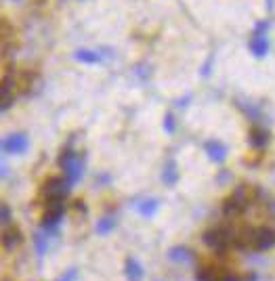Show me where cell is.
<instances>
[{"instance_id":"6da1fadb","label":"cell","mask_w":275,"mask_h":281,"mask_svg":"<svg viewBox=\"0 0 275 281\" xmlns=\"http://www.w3.org/2000/svg\"><path fill=\"white\" fill-rule=\"evenodd\" d=\"M235 231L231 227H219V229H210L204 233V243L210 250H214L217 254H225V250L229 248L231 243H235Z\"/></svg>"},{"instance_id":"7a4b0ae2","label":"cell","mask_w":275,"mask_h":281,"mask_svg":"<svg viewBox=\"0 0 275 281\" xmlns=\"http://www.w3.org/2000/svg\"><path fill=\"white\" fill-rule=\"evenodd\" d=\"M248 206H250V191H248V187L242 185L225 200L223 212H225V216H237V214H242Z\"/></svg>"},{"instance_id":"3957f363","label":"cell","mask_w":275,"mask_h":281,"mask_svg":"<svg viewBox=\"0 0 275 281\" xmlns=\"http://www.w3.org/2000/svg\"><path fill=\"white\" fill-rule=\"evenodd\" d=\"M63 210H65L63 200H46V210H44V216H42V229L53 231L59 222H61Z\"/></svg>"},{"instance_id":"277c9868","label":"cell","mask_w":275,"mask_h":281,"mask_svg":"<svg viewBox=\"0 0 275 281\" xmlns=\"http://www.w3.org/2000/svg\"><path fill=\"white\" fill-rule=\"evenodd\" d=\"M15 88H17V82L13 78V72H7L3 80H0V109H7L13 105Z\"/></svg>"},{"instance_id":"5b68a950","label":"cell","mask_w":275,"mask_h":281,"mask_svg":"<svg viewBox=\"0 0 275 281\" xmlns=\"http://www.w3.org/2000/svg\"><path fill=\"white\" fill-rule=\"evenodd\" d=\"M69 191V183L65 179H49L42 187V195L44 200H63Z\"/></svg>"},{"instance_id":"8992f818","label":"cell","mask_w":275,"mask_h":281,"mask_svg":"<svg viewBox=\"0 0 275 281\" xmlns=\"http://www.w3.org/2000/svg\"><path fill=\"white\" fill-rule=\"evenodd\" d=\"M82 166H84V164H82V160H80L78 156H74V158H71V160L65 164V166H63V170H65V181L69 183V187L82 179V170H84Z\"/></svg>"},{"instance_id":"52a82bcc","label":"cell","mask_w":275,"mask_h":281,"mask_svg":"<svg viewBox=\"0 0 275 281\" xmlns=\"http://www.w3.org/2000/svg\"><path fill=\"white\" fill-rule=\"evenodd\" d=\"M0 241H3V245H5L7 250H15V248H19V245H21L23 235H21V231L17 227H11L9 225V229H5L3 235H0Z\"/></svg>"},{"instance_id":"ba28073f","label":"cell","mask_w":275,"mask_h":281,"mask_svg":"<svg viewBox=\"0 0 275 281\" xmlns=\"http://www.w3.org/2000/svg\"><path fill=\"white\" fill-rule=\"evenodd\" d=\"M3 147L9 151V154H21V151H26V147H28V138L23 134H13L5 140Z\"/></svg>"},{"instance_id":"9c48e42d","label":"cell","mask_w":275,"mask_h":281,"mask_svg":"<svg viewBox=\"0 0 275 281\" xmlns=\"http://www.w3.org/2000/svg\"><path fill=\"white\" fill-rule=\"evenodd\" d=\"M124 273H126V279H128V281H143V277H145V271H143V266H141L139 260H135V258H128V260H126Z\"/></svg>"},{"instance_id":"30bf717a","label":"cell","mask_w":275,"mask_h":281,"mask_svg":"<svg viewBox=\"0 0 275 281\" xmlns=\"http://www.w3.org/2000/svg\"><path fill=\"white\" fill-rule=\"evenodd\" d=\"M206 154L210 156L212 162H219L221 164L227 158V149H225L223 143H219V140H208V143H206Z\"/></svg>"},{"instance_id":"8fae6325","label":"cell","mask_w":275,"mask_h":281,"mask_svg":"<svg viewBox=\"0 0 275 281\" xmlns=\"http://www.w3.org/2000/svg\"><path fill=\"white\" fill-rule=\"evenodd\" d=\"M248 140H250V145H252L254 149H262V147H267V143H269V132L262 130V128H252Z\"/></svg>"},{"instance_id":"7c38bea8","label":"cell","mask_w":275,"mask_h":281,"mask_svg":"<svg viewBox=\"0 0 275 281\" xmlns=\"http://www.w3.org/2000/svg\"><path fill=\"white\" fill-rule=\"evenodd\" d=\"M168 256H170L172 262H191V260H194V252L183 248V245H176V248H172L168 252Z\"/></svg>"},{"instance_id":"4fadbf2b","label":"cell","mask_w":275,"mask_h":281,"mask_svg":"<svg viewBox=\"0 0 275 281\" xmlns=\"http://www.w3.org/2000/svg\"><path fill=\"white\" fill-rule=\"evenodd\" d=\"M250 49H252V53L256 55V57H262L267 53V49H269V44H267V38L262 36L260 32H256L254 36H252V40H250Z\"/></svg>"},{"instance_id":"5bb4252c","label":"cell","mask_w":275,"mask_h":281,"mask_svg":"<svg viewBox=\"0 0 275 281\" xmlns=\"http://www.w3.org/2000/svg\"><path fill=\"white\" fill-rule=\"evenodd\" d=\"M162 181L168 185V187H172L176 181H178V172H176V164L174 162H168L164 166V170H162Z\"/></svg>"},{"instance_id":"9a60e30c","label":"cell","mask_w":275,"mask_h":281,"mask_svg":"<svg viewBox=\"0 0 275 281\" xmlns=\"http://www.w3.org/2000/svg\"><path fill=\"white\" fill-rule=\"evenodd\" d=\"M155 210H158V200H145L139 206V212L145 218H151L155 214Z\"/></svg>"},{"instance_id":"2e32d148","label":"cell","mask_w":275,"mask_h":281,"mask_svg":"<svg viewBox=\"0 0 275 281\" xmlns=\"http://www.w3.org/2000/svg\"><path fill=\"white\" fill-rule=\"evenodd\" d=\"M196 279L198 281H219L221 279V275L217 273V271H214V268H200V271L196 273Z\"/></svg>"},{"instance_id":"e0dca14e","label":"cell","mask_w":275,"mask_h":281,"mask_svg":"<svg viewBox=\"0 0 275 281\" xmlns=\"http://www.w3.org/2000/svg\"><path fill=\"white\" fill-rule=\"evenodd\" d=\"M34 245H36L38 256H42L46 252V248H49V235H44V233H36L34 235Z\"/></svg>"},{"instance_id":"ac0fdd59","label":"cell","mask_w":275,"mask_h":281,"mask_svg":"<svg viewBox=\"0 0 275 281\" xmlns=\"http://www.w3.org/2000/svg\"><path fill=\"white\" fill-rule=\"evenodd\" d=\"M114 227H116V218L105 216V218H101L97 222V233H99V235H107V233H110Z\"/></svg>"},{"instance_id":"d6986e66","label":"cell","mask_w":275,"mask_h":281,"mask_svg":"<svg viewBox=\"0 0 275 281\" xmlns=\"http://www.w3.org/2000/svg\"><path fill=\"white\" fill-rule=\"evenodd\" d=\"M76 59L82 61V63H97L101 57L97 53H93V51H78L76 53Z\"/></svg>"},{"instance_id":"ffe728a7","label":"cell","mask_w":275,"mask_h":281,"mask_svg":"<svg viewBox=\"0 0 275 281\" xmlns=\"http://www.w3.org/2000/svg\"><path fill=\"white\" fill-rule=\"evenodd\" d=\"M11 218H13V214H11V208L0 204V225H3V227H9V225H11Z\"/></svg>"},{"instance_id":"44dd1931","label":"cell","mask_w":275,"mask_h":281,"mask_svg":"<svg viewBox=\"0 0 275 281\" xmlns=\"http://www.w3.org/2000/svg\"><path fill=\"white\" fill-rule=\"evenodd\" d=\"M164 128H166V132H174V115H172V113L166 115V120H164Z\"/></svg>"},{"instance_id":"7402d4cb","label":"cell","mask_w":275,"mask_h":281,"mask_svg":"<svg viewBox=\"0 0 275 281\" xmlns=\"http://www.w3.org/2000/svg\"><path fill=\"white\" fill-rule=\"evenodd\" d=\"M76 277H78V271H76V268H69V271L61 279H57V281H76Z\"/></svg>"},{"instance_id":"603a6c76","label":"cell","mask_w":275,"mask_h":281,"mask_svg":"<svg viewBox=\"0 0 275 281\" xmlns=\"http://www.w3.org/2000/svg\"><path fill=\"white\" fill-rule=\"evenodd\" d=\"M219 281H242L237 275H221V279Z\"/></svg>"}]
</instances>
